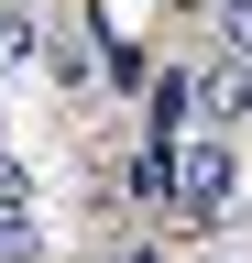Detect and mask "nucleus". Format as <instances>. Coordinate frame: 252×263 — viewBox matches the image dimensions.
<instances>
[{
	"instance_id": "obj_1",
	"label": "nucleus",
	"mask_w": 252,
	"mask_h": 263,
	"mask_svg": "<svg viewBox=\"0 0 252 263\" xmlns=\"http://www.w3.org/2000/svg\"><path fill=\"white\" fill-rule=\"evenodd\" d=\"M230 186H241L230 143H219V132H186L176 164H165V209H176V219H230Z\"/></svg>"
},
{
	"instance_id": "obj_2",
	"label": "nucleus",
	"mask_w": 252,
	"mask_h": 263,
	"mask_svg": "<svg viewBox=\"0 0 252 263\" xmlns=\"http://www.w3.org/2000/svg\"><path fill=\"white\" fill-rule=\"evenodd\" d=\"M186 121H208L219 143H230V132L252 121V66H219V55H208L198 77H186Z\"/></svg>"
},
{
	"instance_id": "obj_3",
	"label": "nucleus",
	"mask_w": 252,
	"mask_h": 263,
	"mask_svg": "<svg viewBox=\"0 0 252 263\" xmlns=\"http://www.w3.org/2000/svg\"><path fill=\"white\" fill-rule=\"evenodd\" d=\"M33 66H44V77L55 88H66V99H88V88H99V33H44V44H33Z\"/></svg>"
},
{
	"instance_id": "obj_4",
	"label": "nucleus",
	"mask_w": 252,
	"mask_h": 263,
	"mask_svg": "<svg viewBox=\"0 0 252 263\" xmlns=\"http://www.w3.org/2000/svg\"><path fill=\"white\" fill-rule=\"evenodd\" d=\"M33 44H44V11H33V0H0V77L33 66Z\"/></svg>"
},
{
	"instance_id": "obj_5",
	"label": "nucleus",
	"mask_w": 252,
	"mask_h": 263,
	"mask_svg": "<svg viewBox=\"0 0 252 263\" xmlns=\"http://www.w3.org/2000/svg\"><path fill=\"white\" fill-rule=\"evenodd\" d=\"M208 44H219V66H252V0H219V11H208Z\"/></svg>"
}]
</instances>
